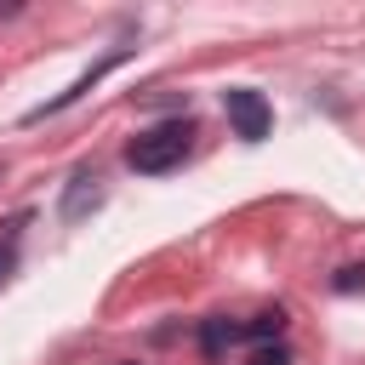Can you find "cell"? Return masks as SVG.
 Wrapping results in <instances>:
<instances>
[{
	"label": "cell",
	"mask_w": 365,
	"mask_h": 365,
	"mask_svg": "<svg viewBox=\"0 0 365 365\" xmlns=\"http://www.w3.org/2000/svg\"><path fill=\"white\" fill-rule=\"evenodd\" d=\"M0 17H17V6H11V0H6V6H0Z\"/></svg>",
	"instance_id": "obj_10"
},
{
	"label": "cell",
	"mask_w": 365,
	"mask_h": 365,
	"mask_svg": "<svg viewBox=\"0 0 365 365\" xmlns=\"http://www.w3.org/2000/svg\"><path fill=\"white\" fill-rule=\"evenodd\" d=\"M245 365H291V354H285L279 342H262V348H257V354H251Z\"/></svg>",
	"instance_id": "obj_9"
},
{
	"label": "cell",
	"mask_w": 365,
	"mask_h": 365,
	"mask_svg": "<svg viewBox=\"0 0 365 365\" xmlns=\"http://www.w3.org/2000/svg\"><path fill=\"white\" fill-rule=\"evenodd\" d=\"M17 228H23V217H11L6 222V234H0V279L11 274V262H17Z\"/></svg>",
	"instance_id": "obj_7"
},
{
	"label": "cell",
	"mask_w": 365,
	"mask_h": 365,
	"mask_svg": "<svg viewBox=\"0 0 365 365\" xmlns=\"http://www.w3.org/2000/svg\"><path fill=\"white\" fill-rule=\"evenodd\" d=\"M188 143H194V125L188 120H160V125H148V131H137L131 143H125V165L131 171H171V165H182L188 160Z\"/></svg>",
	"instance_id": "obj_1"
},
{
	"label": "cell",
	"mask_w": 365,
	"mask_h": 365,
	"mask_svg": "<svg viewBox=\"0 0 365 365\" xmlns=\"http://www.w3.org/2000/svg\"><path fill=\"white\" fill-rule=\"evenodd\" d=\"M336 291H342V297H354V291H365V262H354V268H342V274H336Z\"/></svg>",
	"instance_id": "obj_8"
},
{
	"label": "cell",
	"mask_w": 365,
	"mask_h": 365,
	"mask_svg": "<svg viewBox=\"0 0 365 365\" xmlns=\"http://www.w3.org/2000/svg\"><path fill=\"white\" fill-rule=\"evenodd\" d=\"M222 114H228V125H234L245 143H262V137H268V125H274L268 97H262V91H251V86H228V91H222Z\"/></svg>",
	"instance_id": "obj_2"
},
{
	"label": "cell",
	"mask_w": 365,
	"mask_h": 365,
	"mask_svg": "<svg viewBox=\"0 0 365 365\" xmlns=\"http://www.w3.org/2000/svg\"><path fill=\"white\" fill-rule=\"evenodd\" d=\"M97 200H103L97 171H80V177H74V188H68V205H63V211H68V217H86V205H97Z\"/></svg>",
	"instance_id": "obj_4"
},
{
	"label": "cell",
	"mask_w": 365,
	"mask_h": 365,
	"mask_svg": "<svg viewBox=\"0 0 365 365\" xmlns=\"http://www.w3.org/2000/svg\"><path fill=\"white\" fill-rule=\"evenodd\" d=\"M228 342H240V325H234V319H222V314H217V319H205V354H222Z\"/></svg>",
	"instance_id": "obj_6"
},
{
	"label": "cell",
	"mask_w": 365,
	"mask_h": 365,
	"mask_svg": "<svg viewBox=\"0 0 365 365\" xmlns=\"http://www.w3.org/2000/svg\"><path fill=\"white\" fill-rule=\"evenodd\" d=\"M279 331H285V308H262L257 319L240 325V342H245V336H251V342H268V336H279Z\"/></svg>",
	"instance_id": "obj_5"
},
{
	"label": "cell",
	"mask_w": 365,
	"mask_h": 365,
	"mask_svg": "<svg viewBox=\"0 0 365 365\" xmlns=\"http://www.w3.org/2000/svg\"><path fill=\"white\" fill-rule=\"evenodd\" d=\"M120 57H125V51H108V57H103V63H91V68H86V74H80V80H74V86L63 91V97H51V103H40V108H29L23 120L34 125V120H46V114H57V108H68V103H74V97H86V91H91V86H97V80H103V74H108V68H114Z\"/></svg>",
	"instance_id": "obj_3"
}]
</instances>
